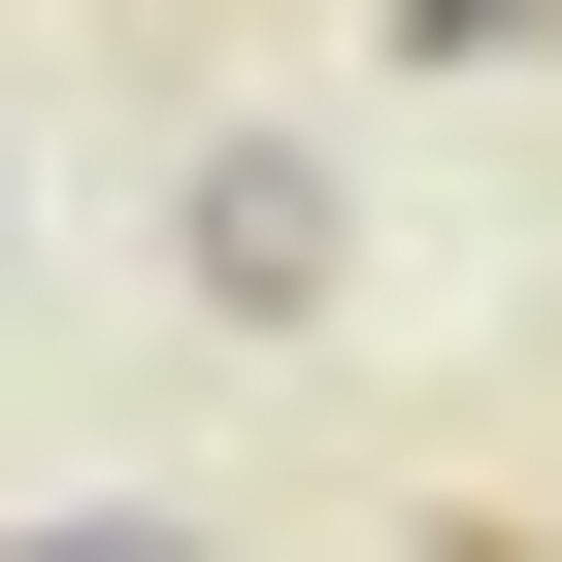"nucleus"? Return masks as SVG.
I'll return each mask as SVG.
<instances>
[{
  "label": "nucleus",
  "instance_id": "1",
  "mask_svg": "<svg viewBox=\"0 0 562 562\" xmlns=\"http://www.w3.org/2000/svg\"><path fill=\"white\" fill-rule=\"evenodd\" d=\"M199 299H232V331H299V299H331V166H299V133H232V166H199Z\"/></svg>",
  "mask_w": 562,
  "mask_h": 562
},
{
  "label": "nucleus",
  "instance_id": "3",
  "mask_svg": "<svg viewBox=\"0 0 562 562\" xmlns=\"http://www.w3.org/2000/svg\"><path fill=\"white\" fill-rule=\"evenodd\" d=\"M496 34H562V0H397V67H496Z\"/></svg>",
  "mask_w": 562,
  "mask_h": 562
},
{
  "label": "nucleus",
  "instance_id": "4",
  "mask_svg": "<svg viewBox=\"0 0 562 562\" xmlns=\"http://www.w3.org/2000/svg\"><path fill=\"white\" fill-rule=\"evenodd\" d=\"M430 562H562V529H430Z\"/></svg>",
  "mask_w": 562,
  "mask_h": 562
},
{
  "label": "nucleus",
  "instance_id": "2",
  "mask_svg": "<svg viewBox=\"0 0 562 562\" xmlns=\"http://www.w3.org/2000/svg\"><path fill=\"white\" fill-rule=\"evenodd\" d=\"M0 562H199V529H166V496H67V529H0Z\"/></svg>",
  "mask_w": 562,
  "mask_h": 562
}]
</instances>
